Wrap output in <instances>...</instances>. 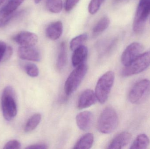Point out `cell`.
Listing matches in <instances>:
<instances>
[{
  "label": "cell",
  "mask_w": 150,
  "mask_h": 149,
  "mask_svg": "<svg viewBox=\"0 0 150 149\" xmlns=\"http://www.w3.org/2000/svg\"><path fill=\"white\" fill-rule=\"evenodd\" d=\"M16 96L12 87L7 86L3 91L1 98V106L3 115L6 120L10 121L17 113Z\"/></svg>",
  "instance_id": "6da1fadb"
},
{
  "label": "cell",
  "mask_w": 150,
  "mask_h": 149,
  "mask_svg": "<svg viewBox=\"0 0 150 149\" xmlns=\"http://www.w3.org/2000/svg\"><path fill=\"white\" fill-rule=\"evenodd\" d=\"M119 119L115 110L111 107L105 108L101 112L98 122V129L100 133L109 134L118 127Z\"/></svg>",
  "instance_id": "7a4b0ae2"
},
{
  "label": "cell",
  "mask_w": 150,
  "mask_h": 149,
  "mask_svg": "<svg viewBox=\"0 0 150 149\" xmlns=\"http://www.w3.org/2000/svg\"><path fill=\"white\" fill-rule=\"evenodd\" d=\"M114 80V73L112 71L107 72L99 79L95 87V93L97 100L101 104L107 101Z\"/></svg>",
  "instance_id": "3957f363"
},
{
  "label": "cell",
  "mask_w": 150,
  "mask_h": 149,
  "mask_svg": "<svg viewBox=\"0 0 150 149\" xmlns=\"http://www.w3.org/2000/svg\"><path fill=\"white\" fill-rule=\"evenodd\" d=\"M150 95V80L143 79L137 82L129 94V100L134 104H140L146 101Z\"/></svg>",
  "instance_id": "277c9868"
},
{
  "label": "cell",
  "mask_w": 150,
  "mask_h": 149,
  "mask_svg": "<svg viewBox=\"0 0 150 149\" xmlns=\"http://www.w3.org/2000/svg\"><path fill=\"white\" fill-rule=\"evenodd\" d=\"M150 66V51L142 53L121 71L123 77H128L142 72Z\"/></svg>",
  "instance_id": "5b68a950"
},
{
  "label": "cell",
  "mask_w": 150,
  "mask_h": 149,
  "mask_svg": "<svg viewBox=\"0 0 150 149\" xmlns=\"http://www.w3.org/2000/svg\"><path fill=\"white\" fill-rule=\"evenodd\" d=\"M85 64L76 67L68 77L64 85V90L67 95L74 92L79 87L87 71Z\"/></svg>",
  "instance_id": "8992f818"
},
{
  "label": "cell",
  "mask_w": 150,
  "mask_h": 149,
  "mask_svg": "<svg viewBox=\"0 0 150 149\" xmlns=\"http://www.w3.org/2000/svg\"><path fill=\"white\" fill-rule=\"evenodd\" d=\"M150 13V0H140L133 23L135 32L139 33L143 30Z\"/></svg>",
  "instance_id": "52a82bcc"
},
{
  "label": "cell",
  "mask_w": 150,
  "mask_h": 149,
  "mask_svg": "<svg viewBox=\"0 0 150 149\" xmlns=\"http://www.w3.org/2000/svg\"><path fill=\"white\" fill-rule=\"evenodd\" d=\"M144 47L140 43L134 42L129 44L122 54L121 60L124 66L129 64L142 53Z\"/></svg>",
  "instance_id": "ba28073f"
},
{
  "label": "cell",
  "mask_w": 150,
  "mask_h": 149,
  "mask_svg": "<svg viewBox=\"0 0 150 149\" xmlns=\"http://www.w3.org/2000/svg\"><path fill=\"white\" fill-rule=\"evenodd\" d=\"M13 40L20 46H34L38 40V36L30 31H21L15 35Z\"/></svg>",
  "instance_id": "9c48e42d"
},
{
  "label": "cell",
  "mask_w": 150,
  "mask_h": 149,
  "mask_svg": "<svg viewBox=\"0 0 150 149\" xmlns=\"http://www.w3.org/2000/svg\"><path fill=\"white\" fill-rule=\"evenodd\" d=\"M18 55L21 59L32 61H39L40 54L34 46H20L18 50Z\"/></svg>",
  "instance_id": "30bf717a"
},
{
  "label": "cell",
  "mask_w": 150,
  "mask_h": 149,
  "mask_svg": "<svg viewBox=\"0 0 150 149\" xmlns=\"http://www.w3.org/2000/svg\"><path fill=\"white\" fill-rule=\"evenodd\" d=\"M95 92L91 89H87L83 92L78 100L77 107L79 109L87 108L94 105L97 101Z\"/></svg>",
  "instance_id": "8fae6325"
},
{
  "label": "cell",
  "mask_w": 150,
  "mask_h": 149,
  "mask_svg": "<svg viewBox=\"0 0 150 149\" xmlns=\"http://www.w3.org/2000/svg\"><path fill=\"white\" fill-rule=\"evenodd\" d=\"M93 120V114L89 111H84L79 113L76 118L78 127L83 131H86L91 128Z\"/></svg>",
  "instance_id": "7c38bea8"
},
{
  "label": "cell",
  "mask_w": 150,
  "mask_h": 149,
  "mask_svg": "<svg viewBox=\"0 0 150 149\" xmlns=\"http://www.w3.org/2000/svg\"><path fill=\"white\" fill-rule=\"evenodd\" d=\"M132 135L128 132L120 133L112 140L108 146V148L120 149L123 148L128 144L131 141Z\"/></svg>",
  "instance_id": "4fadbf2b"
},
{
  "label": "cell",
  "mask_w": 150,
  "mask_h": 149,
  "mask_svg": "<svg viewBox=\"0 0 150 149\" xmlns=\"http://www.w3.org/2000/svg\"><path fill=\"white\" fill-rule=\"evenodd\" d=\"M63 26L61 21L53 22L47 26L46 29V35L49 39L56 40L60 38L62 35Z\"/></svg>",
  "instance_id": "5bb4252c"
},
{
  "label": "cell",
  "mask_w": 150,
  "mask_h": 149,
  "mask_svg": "<svg viewBox=\"0 0 150 149\" xmlns=\"http://www.w3.org/2000/svg\"><path fill=\"white\" fill-rule=\"evenodd\" d=\"M72 63L74 67H77L85 63L88 57V51L84 45L78 47L73 51Z\"/></svg>",
  "instance_id": "9a60e30c"
},
{
  "label": "cell",
  "mask_w": 150,
  "mask_h": 149,
  "mask_svg": "<svg viewBox=\"0 0 150 149\" xmlns=\"http://www.w3.org/2000/svg\"><path fill=\"white\" fill-rule=\"evenodd\" d=\"M25 0H8L0 8V18L8 16L15 12Z\"/></svg>",
  "instance_id": "2e32d148"
},
{
  "label": "cell",
  "mask_w": 150,
  "mask_h": 149,
  "mask_svg": "<svg viewBox=\"0 0 150 149\" xmlns=\"http://www.w3.org/2000/svg\"><path fill=\"white\" fill-rule=\"evenodd\" d=\"M94 136L91 133H87L82 136L76 143L74 149H88L92 147Z\"/></svg>",
  "instance_id": "e0dca14e"
},
{
  "label": "cell",
  "mask_w": 150,
  "mask_h": 149,
  "mask_svg": "<svg viewBox=\"0 0 150 149\" xmlns=\"http://www.w3.org/2000/svg\"><path fill=\"white\" fill-rule=\"evenodd\" d=\"M110 23V19L107 16L101 17L93 27L92 29V36H98L104 32L109 26Z\"/></svg>",
  "instance_id": "ac0fdd59"
},
{
  "label": "cell",
  "mask_w": 150,
  "mask_h": 149,
  "mask_svg": "<svg viewBox=\"0 0 150 149\" xmlns=\"http://www.w3.org/2000/svg\"><path fill=\"white\" fill-rule=\"evenodd\" d=\"M67 45L65 42H62L60 45L59 54L57 60V67L58 70H62L66 66L67 62Z\"/></svg>",
  "instance_id": "d6986e66"
},
{
  "label": "cell",
  "mask_w": 150,
  "mask_h": 149,
  "mask_svg": "<svg viewBox=\"0 0 150 149\" xmlns=\"http://www.w3.org/2000/svg\"><path fill=\"white\" fill-rule=\"evenodd\" d=\"M149 137L145 134H141L136 138L130 147V149H146L149 145Z\"/></svg>",
  "instance_id": "ffe728a7"
},
{
  "label": "cell",
  "mask_w": 150,
  "mask_h": 149,
  "mask_svg": "<svg viewBox=\"0 0 150 149\" xmlns=\"http://www.w3.org/2000/svg\"><path fill=\"white\" fill-rule=\"evenodd\" d=\"M41 120L40 114L36 113L32 115L27 120L24 127L25 132L30 133L33 131L38 126Z\"/></svg>",
  "instance_id": "44dd1931"
},
{
  "label": "cell",
  "mask_w": 150,
  "mask_h": 149,
  "mask_svg": "<svg viewBox=\"0 0 150 149\" xmlns=\"http://www.w3.org/2000/svg\"><path fill=\"white\" fill-rule=\"evenodd\" d=\"M46 5L50 12L55 14L61 12L63 8L62 0H47Z\"/></svg>",
  "instance_id": "7402d4cb"
},
{
  "label": "cell",
  "mask_w": 150,
  "mask_h": 149,
  "mask_svg": "<svg viewBox=\"0 0 150 149\" xmlns=\"http://www.w3.org/2000/svg\"><path fill=\"white\" fill-rule=\"evenodd\" d=\"M88 35L86 33H83L77 36L72 39L70 43V47L72 51L79 46L84 45V44L87 41Z\"/></svg>",
  "instance_id": "603a6c76"
},
{
  "label": "cell",
  "mask_w": 150,
  "mask_h": 149,
  "mask_svg": "<svg viewBox=\"0 0 150 149\" xmlns=\"http://www.w3.org/2000/svg\"><path fill=\"white\" fill-rule=\"evenodd\" d=\"M23 67L26 73L30 77L35 78L38 77L39 74L38 68L35 64L26 63L24 65Z\"/></svg>",
  "instance_id": "cb8c5ba5"
},
{
  "label": "cell",
  "mask_w": 150,
  "mask_h": 149,
  "mask_svg": "<svg viewBox=\"0 0 150 149\" xmlns=\"http://www.w3.org/2000/svg\"><path fill=\"white\" fill-rule=\"evenodd\" d=\"M105 0H91L88 6V11L91 15L96 14Z\"/></svg>",
  "instance_id": "d4e9b609"
},
{
  "label": "cell",
  "mask_w": 150,
  "mask_h": 149,
  "mask_svg": "<svg viewBox=\"0 0 150 149\" xmlns=\"http://www.w3.org/2000/svg\"><path fill=\"white\" fill-rule=\"evenodd\" d=\"M21 144L18 141L11 140L9 141L4 145V149H19L21 148Z\"/></svg>",
  "instance_id": "484cf974"
},
{
  "label": "cell",
  "mask_w": 150,
  "mask_h": 149,
  "mask_svg": "<svg viewBox=\"0 0 150 149\" xmlns=\"http://www.w3.org/2000/svg\"><path fill=\"white\" fill-rule=\"evenodd\" d=\"M79 0H66L64 8L67 12H69L74 8Z\"/></svg>",
  "instance_id": "4316f807"
},
{
  "label": "cell",
  "mask_w": 150,
  "mask_h": 149,
  "mask_svg": "<svg viewBox=\"0 0 150 149\" xmlns=\"http://www.w3.org/2000/svg\"><path fill=\"white\" fill-rule=\"evenodd\" d=\"M7 47L8 46L4 42L0 41V63L3 61Z\"/></svg>",
  "instance_id": "83f0119b"
},
{
  "label": "cell",
  "mask_w": 150,
  "mask_h": 149,
  "mask_svg": "<svg viewBox=\"0 0 150 149\" xmlns=\"http://www.w3.org/2000/svg\"><path fill=\"white\" fill-rule=\"evenodd\" d=\"M47 148V145L43 143H38L33 144L26 147L25 149H45Z\"/></svg>",
  "instance_id": "f1b7e54d"
},
{
  "label": "cell",
  "mask_w": 150,
  "mask_h": 149,
  "mask_svg": "<svg viewBox=\"0 0 150 149\" xmlns=\"http://www.w3.org/2000/svg\"><path fill=\"white\" fill-rule=\"evenodd\" d=\"M13 52V50L11 46H8L3 62L7 61L11 57Z\"/></svg>",
  "instance_id": "f546056e"
},
{
  "label": "cell",
  "mask_w": 150,
  "mask_h": 149,
  "mask_svg": "<svg viewBox=\"0 0 150 149\" xmlns=\"http://www.w3.org/2000/svg\"><path fill=\"white\" fill-rule=\"evenodd\" d=\"M4 18H0V27L3 26Z\"/></svg>",
  "instance_id": "4dcf8cb0"
},
{
  "label": "cell",
  "mask_w": 150,
  "mask_h": 149,
  "mask_svg": "<svg viewBox=\"0 0 150 149\" xmlns=\"http://www.w3.org/2000/svg\"><path fill=\"white\" fill-rule=\"evenodd\" d=\"M41 1H42V0H34V2H35V3H36V4H38V3H39Z\"/></svg>",
  "instance_id": "1f68e13d"
},
{
  "label": "cell",
  "mask_w": 150,
  "mask_h": 149,
  "mask_svg": "<svg viewBox=\"0 0 150 149\" xmlns=\"http://www.w3.org/2000/svg\"><path fill=\"white\" fill-rule=\"evenodd\" d=\"M5 1H6V0H0V5H1Z\"/></svg>",
  "instance_id": "d6a6232c"
},
{
  "label": "cell",
  "mask_w": 150,
  "mask_h": 149,
  "mask_svg": "<svg viewBox=\"0 0 150 149\" xmlns=\"http://www.w3.org/2000/svg\"><path fill=\"white\" fill-rule=\"evenodd\" d=\"M116 1H121V0H116Z\"/></svg>",
  "instance_id": "836d02e7"
}]
</instances>
